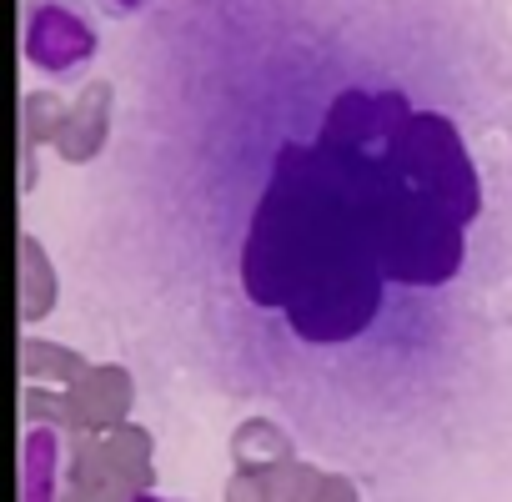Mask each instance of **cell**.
Listing matches in <instances>:
<instances>
[{
    "label": "cell",
    "mask_w": 512,
    "mask_h": 502,
    "mask_svg": "<svg viewBox=\"0 0 512 502\" xmlns=\"http://www.w3.org/2000/svg\"><path fill=\"white\" fill-rule=\"evenodd\" d=\"M387 272L352 186L317 146L287 141L241 241V292L282 312L312 347L362 337L382 312Z\"/></svg>",
    "instance_id": "obj_1"
},
{
    "label": "cell",
    "mask_w": 512,
    "mask_h": 502,
    "mask_svg": "<svg viewBox=\"0 0 512 502\" xmlns=\"http://www.w3.org/2000/svg\"><path fill=\"white\" fill-rule=\"evenodd\" d=\"M322 156L352 186V196H357V206L367 216L372 251H377L387 282L447 287L462 272V262H467L462 226H452L432 201H422L407 181H397L382 156H342V151H322Z\"/></svg>",
    "instance_id": "obj_2"
},
{
    "label": "cell",
    "mask_w": 512,
    "mask_h": 502,
    "mask_svg": "<svg viewBox=\"0 0 512 502\" xmlns=\"http://www.w3.org/2000/svg\"><path fill=\"white\" fill-rule=\"evenodd\" d=\"M387 171L407 181L422 201H432L452 226H472L482 216V181L477 166L457 136V126L442 111H417L382 151Z\"/></svg>",
    "instance_id": "obj_3"
},
{
    "label": "cell",
    "mask_w": 512,
    "mask_h": 502,
    "mask_svg": "<svg viewBox=\"0 0 512 502\" xmlns=\"http://www.w3.org/2000/svg\"><path fill=\"white\" fill-rule=\"evenodd\" d=\"M412 116L417 111H412V101L402 91H342L327 106L317 146L322 151H342V156H382L387 141Z\"/></svg>",
    "instance_id": "obj_4"
},
{
    "label": "cell",
    "mask_w": 512,
    "mask_h": 502,
    "mask_svg": "<svg viewBox=\"0 0 512 502\" xmlns=\"http://www.w3.org/2000/svg\"><path fill=\"white\" fill-rule=\"evenodd\" d=\"M21 51H26V61H31L36 71H46V76H56V81H76V76L96 61L101 36H96V26H91L81 11L61 6V0H41V6L26 11Z\"/></svg>",
    "instance_id": "obj_5"
},
{
    "label": "cell",
    "mask_w": 512,
    "mask_h": 502,
    "mask_svg": "<svg viewBox=\"0 0 512 502\" xmlns=\"http://www.w3.org/2000/svg\"><path fill=\"white\" fill-rule=\"evenodd\" d=\"M71 397V432H116L121 422H131V402H136V382L126 367L116 362H91L81 382L66 387Z\"/></svg>",
    "instance_id": "obj_6"
},
{
    "label": "cell",
    "mask_w": 512,
    "mask_h": 502,
    "mask_svg": "<svg viewBox=\"0 0 512 502\" xmlns=\"http://www.w3.org/2000/svg\"><path fill=\"white\" fill-rule=\"evenodd\" d=\"M21 502H71V447L61 427H26Z\"/></svg>",
    "instance_id": "obj_7"
},
{
    "label": "cell",
    "mask_w": 512,
    "mask_h": 502,
    "mask_svg": "<svg viewBox=\"0 0 512 502\" xmlns=\"http://www.w3.org/2000/svg\"><path fill=\"white\" fill-rule=\"evenodd\" d=\"M111 106H116V91H111L106 81L81 86V96H76L71 111H66L61 141H56L61 161L86 166V161H96V156L106 151V141H111Z\"/></svg>",
    "instance_id": "obj_8"
},
{
    "label": "cell",
    "mask_w": 512,
    "mask_h": 502,
    "mask_svg": "<svg viewBox=\"0 0 512 502\" xmlns=\"http://www.w3.org/2000/svg\"><path fill=\"white\" fill-rule=\"evenodd\" d=\"M16 292H21V322H41V317H51L56 312V297H61V282H56V267H51V257H46V246L31 236V231H21V241H16Z\"/></svg>",
    "instance_id": "obj_9"
},
{
    "label": "cell",
    "mask_w": 512,
    "mask_h": 502,
    "mask_svg": "<svg viewBox=\"0 0 512 502\" xmlns=\"http://www.w3.org/2000/svg\"><path fill=\"white\" fill-rule=\"evenodd\" d=\"M101 442H106L111 482L126 487V492H151V482H156V442H151V432L136 427V422H121Z\"/></svg>",
    "instance_id": "obj_10"
},
{
    "label": "cell",
    "mask_w": 512,
    "mask_h": 502,
    "mask_svg": "<svg viewBox=\"0 0 512 502\" xmlns=\"http://www.w3.org/2000/svg\"><path fill=\"white\" fill-rule=\"evenodd\" d=\"M297 447H292V432H282V422L272 417H246L236 422L231 432V462L246 467V472H272L282 462H292Z\"/></svg>",
    "instance_id": "obj_11"
},
{
    "label": "cell",
    "mask_w": 512,
    "mask_h": 502,
    "mask_svg": "<svg viewBox=\"0 0 512 502\" xmlns=\"http://www.w3.org/2000/svg\"><path fill=\"white\" fill-rule=\"evenodd\" d=\"M86 357L76 347H61V342H46V337H21V377L26 382H41V387H71L86 377Z\"/></svg>",
    "instance_id": "obj_12"
},
{
    "label": "cell",
    "mask_w": 512,
    "mask_h": 502,
    "mask_svg": "<svg viewBox=\"0 0 512 502\" xmlns=\"http://www.w3.org/2000/svg\"><path fill=\"white\" fill-rule=\"evenodd\" d=\"M66 101L51 96V91H26L21 96V151H36V146H56L61 141V126H66Z\"/></svg>",
    "instance_id": "obj_13"
},
{
    "label": "cell",
    "mask_w": 512,
    "mask_h": 502,
    "mask_svg": "<svg viewBox=\"0 0 512 502\" xmlns=\"http://www.w3.org/2000/svg\"><path fill=\"white\" fill-rule=\"evenodd\" d=\"M111 482V462H106V442L96 432H76L71 437V492H106Z\"/></svg>",
    "instance_id": "obj_14"
},
{
    "label": "cell",
    "mask_w": 512,
    "mask_h": 502,
    "mask_svg": "<svg viewBox=\"0 0 512 502\" xmlns=\"http://www.w3.org/2000/svg\"><path fill=\"white\" fill-rule=\"evenodd\" d=\"M21 417H26V427H61V432H71V397H66V387L61 392H41V382H26Z\"/></svg>",
    "instance_id": "obj_15"
},
{
    "label": "cell",
    "mask_w": 512,
    "mask_h": 502,
    "mask_svg": "<svg viewBox=\"0 0 512 502\" xmlns=\"http://www.w3.org/2000/svg\"><path fill=\"white\" fill-rule=\"evenodd\" d=\"M267 477H272V487H277V502H312L327 472L312 467V462H302V457H292V462L272 467Z\"/></svg>",
    "instance_id": "obj_16"
},
{
    "label": "cell",
    "mask_w": 512,
    "mask_h": 502,
    "mask_svg": "<svg viewBox=\"0 0 512 502\" xmlns=\"http://www.w3.org/2000/svg\"><path fill=\"white\" fill-rule=\"evenodd\" d=\"M226 502H277V487H272L267 472H246V467H236L231 482H226Z\"/></svg>",
    "instance_id": "obj_17"
},
{
    "label": "cell",
    "mask_w": 512,
    "mask_h": 502,
    "mask_svg": "<svg viewBox=\"0 0 512 502\" xmlns=\"http://www.w3.org/2000/svg\"><path fill=\"white\" fill-rule=\"evenodd\" d=\"M312 502H362V497H357V482H352L347 472H327Z\"/></svg>",
    "instance_id": "obj_18"
},
{
    "label": "cell",
    "mask_w": 512,
    "mask_h": 502,
    "mask_svg": "<svg viewBox=\"0 0 512 502\" xmlns=\"http://www.w3.org/2000/svg\"><path fill=\"white\" fill-rule=\"evenodd\" d=\"M101 6H106L111 16H136V11L146 6V0H101Z\"/></svg>",
    "instance_id": "obj_19"
},
{
    "label": "cell",
    "mask_w": 512,
    "mask_h": 502,
    "mask_svg": "<svg viewBox=\"0 0 512 502\" xmlns=\"http://www.w3.org/2000/svg\"><path fill=\"white\" fill-rule=\"evenodd\" d=\"M131 502H171V497H161V492H131Z\"/></svg>",
    "instance_id": "obj_20"
}]
</instances>
